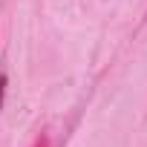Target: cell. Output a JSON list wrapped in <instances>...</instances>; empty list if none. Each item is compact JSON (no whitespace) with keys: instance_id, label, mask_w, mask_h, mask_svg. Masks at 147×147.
I'll use <instances>...</instances> for the list:
<instances>
[{"instance_id":"cell-1","label":"cell","mask_w":147,"mask_h":147,"mask_svg":"<svg viewBox=\"0 0 147 147\" xmlns=\"http://www.w3.org/2000/svg\"><path fill=\"white\" fill-rule=\"evenodd\" d=\"M3 95H6V75H0V107H3Z\"/></svg>"}]
</instances>
